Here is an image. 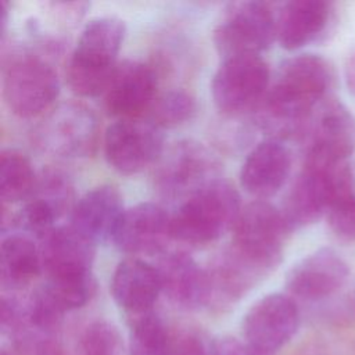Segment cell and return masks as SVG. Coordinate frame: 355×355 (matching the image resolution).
<instances>
[{
  "mask_svg": "<svg viewBox=\"0 0 355 355\" xmlns=\"http://www.w3.org/2000/svg\"><path fill=\"white\" fill-rule=\"evenodd\" d=\"M333 78V67L322 55L286 60L258 107L259 123L273 135L270 139L302 137L315 110L327 98Z\"/></svg>",
  "mask_w": 355,
  "mask_h": 355,
  "instance_id": "obj_1",
  "label": "cell"
},
{
  "mask_svg": "<svg viewBox=\"0 0 355 355\" xmlns=\"http://www.w3.org/2000/svg\"><path fill=\"white\" fill-rule=\"evenodd\" d=\"M125 24L115 17H97L82 29L67 65V80L73 93L94 97L107 89L118 65Z\"/></svg>",
  "mask_w": 355,
  "mask_h": 355,
  "instance_id": "obj_2",
  "label": "cell"
},
{
  "mask_svg": "<svg viewBox=\"0 0 355 355\" xmlns=\"http://www.w3.org/2000/svg\"><path fill=\"white\" fill-rule=\"evenodd\" d=\"M355 197V176L348 164L305 161L293 182L283 205L291 229L315 223L324 212L344 200Z\"/></svg>",
  "mask_w": 355,
  "mask_h": 355,
  "instance_id": "obj_3",
  "label": "cell"
},
{
  "mask_svg": "<svg viewBox=\"0 0 355 355\" xmlns=\"http://www.w3.org/2000/svg\"><path fill=\"white\" fill-rule=\"evenodd\" d=\"M240 211L237 190L216 179L182 201L171 219L172 239L193 245L212 243L233 229Z\"/></svg>",
  "mask_w": 355,
  "mask_h": 355,
  "instance_id": "obj_4",
  "label": "cell"
},
{
  "mask_svg": "<svg viewBox=\"0 0 355 355\" xmlns=\"http://www.w3.org/2000/svg\"><path fill=\"white\" fill-rule=\"evenodd\" d=\"M232 230L230 247L270 273L282 261L291 227L280 209L257 200L241 208Z\"/></svg>",
  "mask_w": 355,
  "mask_h": 355,
  "instance_id": "obj_5",
  "label": "cell"
},
{
  "mask_svg": "<svg viewBox=\"0 0 355 355\" xmlns=\"http://www.w3.org/2000/svg\"><path fill=\"white\" fill-rule=\"evenodd\" d=\"M60 94V79L50 62L22 53L11 57L3 69V96L18 116L32 118L47 111Z\"/></svg>",
  "mask_w": 355,
  "mask_h": 355,
  "instance_id": "obj_6",
  "label": "cell"
},
{
  "mask_svg": "<svg viewBox=\"0 0 355 355\" xmlns=\"http://www.w3.org/2000/svg\"><path fill=\"white\" fill-rule=\"evenodd\" d=\"M269 65L259 54L223 58L212 78V100L222 114L241 115L259 107L269 90Z\"/></svg>",
  "mask_w": 355,
  "mask_h": 355,
  "instance_id": "obj_7",
  "label": "cell"
},
{
  "mask_svg": "<svg viewBox=\"0 0 355 355\" xmlns=\"http://www.w3.org/2000/svg\"><path fill=\"white\" fill-rule=\"evenodd\" d=\"M277 17L263 1H237L227 6L214 31V42L225 57L259 54L277 35Z\"/></svg>",
  "mask_w": 355,
  "mask_h": 355,
  "instance_id": "obj_8",
  "label": "cell"
},
{
  "mask_svg": "<svg viewBox=\"0 0 355 355\" xmlns=\"http://www.w3.org/2000/svg\"><path fill=\"white\" fill-rule=\"evenodd\" d=\"M218 159L200 143L182 140L157 161V189L169 198H189L218 178Z\"/></svg>",
  "mask_w": 355,
  "mask_h": 355,
  "instance_id": "obj_9",
  "label": "cell"
},
{
  "mask_svg": "<svg viewBox=\"0 0 355 355\" xmlns=\"http://www.w3.org/2000/svg\"><path fill=\"white\" fill-rule=\"evenodd\" d=\"M39 146L58 157L90 155L98 140L96 114L80 103H65L54 108L36 130Z\"/></svg>",
  "mask_w": 355,
  "mask_h": 355,
  "instance_id": "obj_10",
  "label": "cell"
},
{
  "mask_svg": "<svg viewBox=\"0 0 355 355\" xmlns=\"http://www.w3.org/2000/svg\"><path fill=\"white\" fill-rule=\"evenodd\" d=\"M305 161L345 162L355 153V115L337 98H326L313 112L304 136Z\"/></svg>",
  "mask_w": 355,
  "mask_h": 355,
  "instance_id": "obj_11",
  "label": "cell"
},
{
  "mask_svg": "<svg viewBox=\"0 0 355 355\" xmlns=\"http://www.w3.org/2000/svg\"><path fill=\"white\" fill-rule=\"evenodd\" d=\"M164 150L161 129L148 119H118L104 133L105 158L123 175H133L157 164Z\"/></svg>",
  "mask_w": 355,
  "mask_h": 355,
  "instance_id": "obj_12",
  "label": "cell"
},
{
  "mask_svg": "<svg viewBox=\"0 0 355 355\" xmlns=\"http://www.w3.org/2000/svg\"><path fill=\"white\" fill-rule=\"evenodd\" d=\"M300 312L294 300L269 294L257 301L243 319V334L252 347L273 355L297 333Z\"/></svg>",
  "mask_w": 355,
  "mask_h": 355,
  "instance_id": "obj_13",
  "label": "cell"
},
{
  "mask_svg": "<svg viewBox=\"0 0 355 355\" xmlns=\"http://www.w3.org/2000/svg\"><path fill=\"white\" fill-rule=\"evenodd\" d=\"M157 86L151 65L136 60L121 61L103 93L105 110L118 119L141 118L158 96Z\"/></svg>",
  "mask_w": 355,
  "mask_h": 355,
  "instance_id": "obj_14",
  "label": "cell"
},
{
  "mask_svg": "<svg viewBox=\"0 0 355 355\" xmlns=\"http://www.w3.org/2000/svg\"><path fill=\"white\" fill-rule=\"evenodd\" d=\"M348 276V263L334 250L320 248L291 268L286 286L297 298L319 301L336 294Z\"/></svg>",
  "mask_w": 355,
  "mask_h": 355,
  "instance_id": "obj_15",
  "label": "cell"
},
{
  "mask_svg": "<svg viewBox=\"0 0 355 355\" xmlns=\"http://www.w3.org/2000/svg\"><path fill=\"white\" fill-rule=\"evenodd\" d=\"M171 219L172 215L164 207L154 202H140L125 209L112 241L126 254H155L172 239Z\"/></svg>",
  "mask_w": 355,
  "mask_h": 355,
  "instance_id": "obj_16",
  "label": "cell"
},
{
  "mask_svg": "<svg viewBox=\"0 0 355 355\" xmlns=\"http://www.w3.org/2000/svg\"><path fill=\"white\" fill-rule=\"evenodd\" d=\"M125 214L119 191L110 186H97L85 193L71 211V226L94 244L114 240Z\"/></svg>",
  "mask_w": 355,
  "mask_h": 355,
  "instance_id": "obj_17",
  "label": "cell"
},
{
  "mask_svg": "<svg viewBox=\"0 0 355 355\" xmlns=\"http://www.w3.org/2000/svg\"><path fill=\"white\" fill-rule=\"evenodd\" d=\"M39 250L47 279L92 273L96 244L71 225L51 230Z\"/></svg>",
  "mask_w": 355,
  "mask_h": 355,
  "instance_id": "obj_18",
  "label": "cell"
},
{
  "mask_svg": "<svg viewBox=\"0 0 355 355\" xmlns=\"http://www.w3.org/2000/svg\"><path fill=\"white\" fill-rule=\"evenodd\" d=\"M291 171L290 150L276 139H268L254 147L243 162L240 182L243 189L257 198L276 194Z\"/></svg>",
  "mask_w": 355,
  "mask_h": 355,
  "instance_id": "obj_19",
  "label": "cell"
},
{
  "mask_svg": "<svg viewBox=\"0 0 355 355\" xmlns=\"http://www.w3.org/2000/svg\"><path fill=\"white\" fill-rule=\"evenodd\" d=\"M161 291L157 268L139 258L123 259L114 270L111 280L112 297L132 316L153 311Z\"/></svg>",
  "mask_w": 355,
  "mask_h": 355,
  "instance_id": "obj_20",
  "label": "cell"
},
{
  "mask_svg": "<svg viewBox=\"0 0 355 355\" xmlns=\"http://www.w3.org/2000/svg\"><path fill=\"white\" fill-rule=\"evenodd\" d=\"M161 279L162 291L176 305L197 308L207 305L208 279L207 270L184 251L164 254L155 266Z\"/></svg>",
  "mask_w": 355,
  "mask_h": 355,
  "instance_id": "obj_21",
  "label": "cell"
},
{
  "mask_svg": "<svg viewBox=\"0 0 355 355\" xmlns=\"http://www.w3.org/2000/svg\"><path fill=\"white\" fill-rule=\"evenodd\" d=\"M333 15V6L323 0H293L277 15V40L286 50L301 49L323 35Z\"/></svg>",
  "mask_w": 355,
  "mask_h": 355,
  "instance_id": "obj_22",
  "label": "cell"
},
{
  "mask_svg": "<svg viewBox=\"0 0 355 355\" xmlns=\"http://www.w3.org/2000/svg\"><path fill=\"white\" fill-rule=\"evenodd\" d=\"M43 269L40 250L22 233H12L1 240L0 277L1 286L18 290L28 286Z\"/></svg>",
  "mask_w": 355,
  "mask_h": 355,
  "instance_id": "obj_23",
  "label": "cell"
},
{
  "mask_svg": "<svg viewBox=\"0 0 355 355\" xmlns=\"http://www.w3.org/2000/svg\"><path fill=\"white\" fill-rule=\"evenodd\" d=\"M130 355H176L175 334L153 311L132 316Z\"/></svg>",
  "mask_w": 355,
  "mask_h": 355,
  "instance_id": "obj_24",
  "label": "cell"
},
{
  "mask_svg": "<svg viewBox=\"0 0 355 355\" xmlns=\"http://www.w3.org/2000/svg\"><path fill=\"white\" fill-rule=\"evenodd\" d=\"M36 175L29 159L17 150H4L0 155V197L14 204L28 200L36 186Z\"/></svg>",
  "mask_w": 355,
  "mask_h": 355,
  "instance_id": "obj_25",
  "label": "cell"
},
{
  "mask_svg": "<svg viewBox=\"0 0 355 355\" xmlns=\"http://www.w3.org/2000/svg\"><path fill=\"white\" fill-rule=\"evenodd\" d=\"M40 290L60 312L65 313L89 302L96 290V282L92 273L69 277H53L47 279L46 284L40 287Z\"/></svg>",
  "mask_w": 355,
  "mask_h": 355,
  "instance_id": "obj_26",
  "label": "cell"
},
{
  "mask_svg": "<svg viewBox=\"0 0 355 355\" xmlns=\"http://www.w3.org/2000/svg\"><path fill=\"white\" fill-rule=\"evenodd\" d=\"M196 112V98L182 89H175L157 96L147 112V119L159 129L175 128L190 121Z\"/></svg>",
  "mask_w": 355,
  "mask_h": 355,
  "instance_id": "obj_27",
  "label": "cell"
},
{
  "mask_svg": "<svg viewBox=\"0 0 355 355\" xmlns=\"http://www.w3.org/2000/svg\"><path fill=\"white\" fill-rule=\"evenodd\" d=\"M60 218L57 211L44 200L31 196L19 212L14 216V223L28 237L35 236L44 239L51 230L55 229V220Z\"/></svg>",
  "mask_w": 355,
  "mask_h": 355,
  "instance_id": "obj_28",
  "label": "cell"
},
{
  "mask_svg": "<svg viewBox=\"0 0 355 355\" xmlns=\"http://www.w3.org/2000/svg\"><path fill=\"white\" fill-rule=\"evenodd\" d=\"M123 345L118 329L105 320L90 323L78 341V355H122Z\"/></svg>",
  "mask_w": 355,
  "mask_h": 355,
  "instance_id": "obj_29",
  "label": "cell"
},
{
  "mask_svg": "<svg viewBox=\"0 0 355 355\" xmlns=\"http://www.w3.org/2000/svg\"><path fill=\"white\" fill-rule=\"evenodd\" d=\"M31 196H36L49 202L61 216L65 211L73 208V189L65 175L57 171L44 172L37 180Z\"/></svg>",
  "mask_w": 355,
  "mask_h": 355,
  "instance_id": "obj_30",
  "label": "cell"
},
{
  "mask_svg": "<svg viewBox=\"0 0 355 355\" xmlns=\"http://www.w3.org/2000/svg\"><path fill=\"white\" fill-rule=\"evenodd\" d=\"M327 222L340 240L355 243V197L334 204L327 212Z\"/></svg>",
  "mask_w": 355,
  "mask_h": 355,
  "instance_id": "obj_31",
  "label": "cell"
},
{
  "mask_svg": "<svg viewBox=\"0 0 355 355\" xmlns=\"http://www.w3.org/2000/svg\"><path fill=\"white\" fill-rule=\"evenodd\" d=\"M211 355H270L247 341H240L233 337H220L211 344Z\"/></svg>",
  "mask_w": 355,
  "mask_h": 355,
  "instance_id": "obj_32",
  "label": "cell"
},
{
  "mask_svg": "<svg viewBox=\"0 0 355 355\" xmlns=\"http://www.w3.org/2000/svg\"><path fill=\"white\" fill-rule=\"evenodd\" d=\"M33 355H65V352L60 343L46 337L36 343L33 348Z\"/></svg>",
  "mask_w": 355,
  "mask_h": 355,
  "instance_id": "obj_33",
  "label": "cell"
},
{
  "mask_svg": "<svg viewBox=\"0 0 355 355\" xmlns=\"http://www.w3.org/2000/svg\"><path fill=\"white\" fill-rule=\"evenodd\" d=\"M345 82L352 94H355V51L349 55L345 64Z\"/></svg>",
  "mask_w": 355,
  "mask_h": 355,
  "instance_id": "obj_34",
  "label": "cell"
},
{
  "mask_svg": "<svg viewBox=\"0 0 355 355\" xmlns=\"http://www.w3.org/2000/svg\"><path fill=\"white\" fill-rule=\"evenodd\" d=\"M0 355H8V354H7L6 351H1V354H0Z\"/></svg>",
  "mask_w": 355,
  "mask_h": 355,
  "instance_id": "obj_35",
  "label": "cell"
}]
</instances>
